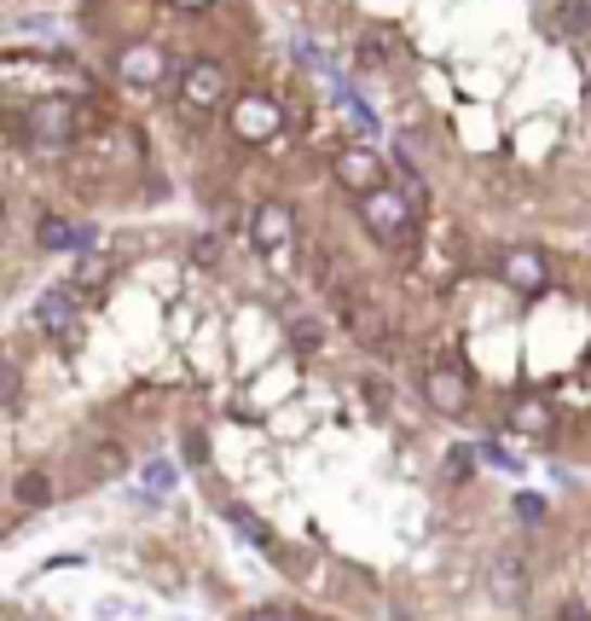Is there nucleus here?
Here are the masks:
<instances>
[{"mask_svg":"<svg viewBox=\"0 0 591 621\" xmlns=\"http://www.w3.org/2000/svg\"><path fill=\"white\" fill-rule=\"evenodd\" d=\"M185 459H192V465H204V459H209V442H204L197 430H185Z\"/></svg>","mask_w":591,"mask_h":621,"instance_id":"obj_28","label":"nucleus"},{"mask_svg":"<svg viewBox=\"0 0 591 621\" xmlns=\"http://www.w3.org/2000/svg\"><path fill=\"white\" fill-rule=\"evenodd\" d=\"M12 401H18V372H12L7 348H0V407H12Z\"/></svg>","mask_w":591,"mask_h":621,"instance_id":"obj_24","label":"nucleus"},{"mask_svg":"<svg viewBox=\"0 0 591 621\" xmlns=\"http://www.w3.org/2000/svg\"><path fill=\"white\" fill-rule=\"evenodd\" d=\"M18 621H36V616H18Z\"/></svg>","mask_w":591,"mask_h":621,"instance_id":"obj_33","label":"nucleus"},{"mask_svg":"<svg viewBox=\"0 0 591 621\" xmlns=\"http://www.w3.org/2000/svg\"><path fill=\"white\" fill-rule=\"evenodd\" d=\"M481 459L499 465V471H511V477H522V459H516L511 447H499V442H481Z\"/></svg>","mask_w":591,"mask_h":621,"instance_id":"obj_22","label":"nucleus"},{"mask_svg":"<svg viewBox=\"0 0 591 621\" xmlns=\"http://www.w3.org/2000/svg\"><path fill=\"white\" fill-rule=\"evenodd\" d=\"M499 284L504 291H516V296H539V291H551V262H545V250L539 244H511V250H499Z\"/></svg>","mask_w":591,"mask_h":621,"instance_id":"obj_6","label":"nucleus"},{"mask_svg":"<svg viewBox=\"0 0 591 621\" xmlns=\"http://www.w3.org/2000/svg\"><path fill=\"white\" fill-rule=\"evenodd\" d=\"M0 541H7V523H0Z\"/></svg>","mask_w":591,"mask_h":621,"instance_id":"obj_32","label":"nucleus"},{"mask_svg":"<svg viewBox=\"0 0 591 621\" xmlns=\"http://www.w3.org/2000/svg\"><path fill=\"white\" fill-rule=\"evenodd\" d=\"M319 343H325V326H319V320H296L291 326V348H296V355H319Z\"/></svg>","mask_w":591,"mask_h":621,"instance_id":"obj_20","label":"nucleus"},{"mask_svg":"<svg viewBox=\"0 0 591 621\" xmlns=\"http://www.w3.org/2000/svg\"><path fill=\"white\" fill-rule=\"evenodd\" d=\"M12 499H18L24 511H41V506H53V477H47V471H24L18 482H12Z\"/></svg>","mask_w":591,"mask_h":621,"instance_id":"obj_19","label":"nucleus"},{"mask_svg":"<svg viewBox=\"0 0 591 621\" xmlns=\"http://www.w3.org/2000/svg\"><path fill=\"white\" fill-rule=\"evenodd\" d=\"M192 262L215 267V262H221V239H215V232H204V239H192Z\"/></svg>","mask_w":591,"mask_h":621,"instance_id":"obj_26","label":"nucleus"},{"mask_svg":"<svg viewBox=\"0 0 591 621\" xmlns=\"http://www.w3.org/2000/svg\"><path fill=\"white\" fill-rule=\"evenodd\" d=\"M215 506H221V517H227V523L244 534L249 546H273V529H267V523H261V517L249 511V506H239V499H221V494H215Z\"/></svg>","mask_w":591,"mask_h":621,"instance_id":"obj_15","label":"nucleus"},{"mask_svg":"<svg viewBox=\"0 0 591 621\" xmlns=\"http://www.w3.org/2000/svg\"><path fill=\"white\" fill-rule=\"evenodd\" d=\"M395 53H400V36H395V29L365 24L360 36H354V64H360V71H388V64H395Z\"/></svg>","mask_w":591,"mask_h":621,"instance_id":"obj_13","label":"nucleus"},{"mask_svg":"<svg viewBox=\"0 0 591 621\" xmlns=\"http://www.w3.org/2000/svg\"><path fill=\"white\" fill-rule=\"evenodd\" d=\"M470 465H476V453H470V447H452L447 453V477L452 482H470Z\"/></svg>","mask_w":591,"mask_h":621,"instance_id":"obj_25","label":"nucleus"},{"mask_svg":"<svg viewBox=\"0 0 591 621\" xmlns=\"http://www.w3.org/2000/svg\"><path fill=\"white\" fill-rule=\"evenodd\" d=\"M348 331H354L360 343H371V348L388 343V320H383L377 308H371V302H348Z\"/></svg>","mask_w":591,"mask_h":621,"instance_id":"obj_17","label":"nucleus"},{"mask_svg":"<svg viewBox=\"0 0 591 621\" xmlns=\"http://www.w3.org/2000/svg\"><path fill=\"white\" fill-rule=\"evenodd\" d=\"M511 430H516V435H545V430H551V407H545V395H516V407H511Z\"/></svg>","mask_w":591,"mask_h":621,"instance_id":"obj_16","label":"nucleus"},{"mask_svg":"<svg viewBox=\"0 0 591 621\" xmlns=\"http://www.w3.org/2000/svg\"><path fill=\"white\" fill-rule=\"evenodd\" d=\"M331 175H336V187H343V192L365 198V192L388 187V157H377L371 145H336L331 151Z\"/></svg>","mask_w":591,"mask_h":621,"instance_id":"obj_5","label":"nucleus"},{"mask_svg":"<svg viewBox=\"0 0 591 621\" xmlns=\"http://www.w3.org/2000/svg\"><path fill=\"white\" fill-rule=\"evenodd\" d=\"M0 221H7V192H0Z\"/></svg>","mask_w":591,"mask_h":621,"instance_id":"obj_31","label":"nucleus"},{"mask_svg":"<svg viewBox=\"0 0 591 621\" xmlns=\"http://www.w3.org/2000/svg\"><path fill=\"white\" fill-rule=\"evenodd\" d=\"M487 586H493V598H499V604L522 610V604H528V586H534L528 558H522V552H499L493 569H487Z\"/></svg>","mask_w":591,"mask_h":621,"instance_id":"obj_10","label":"nucleus"},{"mask_svg":"<svg viewBox=\"0 0 591 621\" xmlns=\"http://www.w3.org/2000/svg\"><path fill=\"white\" fill-rule=\"evenodd\" d=\"M99 244V227L93 221H70V215L59 210H41L36 215V250L47 256H64V250H93Z\"/></svg>","mask_w":591,"mask_h":621,"instance_id":"obj_8","label":"nucleus"},{"mask_svg":"<svg viewBox=\"0 0 591 621\" xmlns=\"http://www.w3.org/2000/svg\"><path fill=\"white\" fill-rule=\"evenodd\" d=\"M175 482H180V465H168V459H151V465H145V489H151V494H168Z\"/></svg>","mask_w":591,"mask_h":621,"instance_id":"obj_21","label":"nucleus"},{"mask_svg":"<svg viewBox=\"0 0 591 621\" xmlns=\"http://www.w3.org/2000/svg\"><path fill=\"white\" fill-rule=\"evenodd\" d=\"M249 621H301V616L291 610V604H261V610L249 616Z\"/></svg>","mask_w":591,"mask_h":621,"instance_id":"obj_27","label":"nucleus"},{"mask_svg":"<svg viewBox=\"0 0 591 621\" xmlns=\"http://www.w3.org/2000/svg\"><path fill=\"white\" fill-rule=\"evenodd\" d=\"M227 134H232L239 145H267V140L279 134V99H273V93H232Z\"/></svg>","mask_w":591,"mask_h":621,"instance_id":"obj_4","label":"nucleus"},{"mask_svg":"<svg viewBox=\"0 0 591 621\" xmlns=\"http://www.w3.org/2000/svg\"><path fill=\"white\" fill-rule=\"evenodd\" d=\"M111 279H116V256H111V250H99V244H93V250H76L70 284H76L81 296H99Z\"/></svg>","mask_w":591,"mask_h":621,"instance_id":"obj_12","label":"nucleus"},{"mask_svg":"<svg viewBox=\"0 0 591 621\" xmlns=\"http://www.w3.org/2000/svg\"><path fill=\"white\" fill-rule=\"evenodd\" d=\"M388 175L400 180V198H407L417 215L429 210V180H424V169L412 163V151H395V157H388Z\"/></svg>","mask_w":591,"mask_h":621,"instance_id":"obj_14","label":"nucleus"},{"mask_svg":"<svg viewBox=\"0 0 591 621\" xmlns=\"http://www.w3.org/2000/svg\"><path fill=\"white\" fill-rule=\"evenodd\" d=\"M249 244L261 250H284V244H296V210L284 204V198H261L256 210H249Z\"/></svg>","mask_w":591,"mask_h":621,"instance_id":"obj_9","label":"nucleus"},{"mask_svg":"<svg viewBox=\"0 0 591 621\" xmlns=\"http://www.w3.org/2000/svg\"><path fill=\"white\" fill-rule=\"evenodd\" d=\"M360 221H365L371 239L388 244V250H412V244H417V210L400 198V187L365 192V198H360Z\"/></svg>","mask_w":591,"mask_h":621,"instance_id":"obj_2","label":"nucleus"},{"mask_svg":"<svg viewBox=\"0 0 591 621\" xmlns=\"http://www.w3.org/2000/svg\"><path fill=\"white\" fill-rule=\"evenodd\" d=\"M175 71L180 64H168V53L157 41H128L123 53H116V76H123L128 88H168Z\"/></svg>","mask_w":591,"mask_h":621,"instance_id":"obj_7","label":"nucleus"},{"mask_svg":"<svg viewBox=\"0 0 591 621\" xmlns=\"http://www.w3.org/2000/svg\"><path fill=\"white\" fill-rule=\"evenodd\" d=\"M175 99L192 116H209V111H227L232 105V71L215 53H192L175 71Z\"/></svg>","mask_w":591,"mask_h":621,"instance_id":"obj_1","label":"nucleus"},{"mask_svg":"<svg viewBox=\"0 0 591 621\" xmlns=\"http://www.w3.org/2000/svg\"><path fill=\"white\" fill-rule=\"evenodd\" d=\"M168 7H175V12H192V18H197V12H209L215 0H168Z\"/></svg>","mask_w":591,"mask_h":621,"instance_id":"obj_29","label":"nucleus"},{"mask_svg":"<svg viewBox=\"0 0 591 621\" xmlns=\"http://www.w3.org/2000/svg\"><path fill=\"white\" fill-rule=\"evenodd\" d=\"M545 24L556 36H591V0H556V12Z\"/></svg>","mask_w":591,"mask_h":621,"instance_id":"obj_18","label":"nucleus"},{"mask_svg":"<svg viewBox=\"0 0 591 621\" xmlns=\"http://www.w3.org/2000/svg\"><path fill=\"white\" fill-rule=\"evenodd\" d=\"M545 494H516V517H522V523H545Z\"/></svg>","mask_w":591,"mask_h":621,"instance_id":"obj_23","label":"nucleus"},{"mask_svg":"<svg viewBox=\"0 0 591 621\" xmlns=\"http://www.w3.org/2000/svg\"><path fill=\"white\" fill-rule=\"evenodd\" d=\"M81 296L70 279L64 284H47V291L36 296V308H29V331H41V338H53L64 348H76L81 343Z\"/></svg>","mask_w":591,"mask_h":621,"instance_id":"obj_3","label":"nucleus"},{"mask_svg":"<svg viewBox=\"0 0 591 621\" xmlns=\"http://www.w3.org/2000/svg\"><path fill=\"white\" fill-rule=\"evenodd\" d=\"M424 401L435 413H447V418H464L470 413V378L452 372V366H435V372L424 378Z\"/></svg>","mask_w":591,"mask_h":621,"instance_id":"obj_11","label":"nucleus"},{"mask_svg":"<svg viewBox=\"0 0 591 621\" xmlns=\"http://www.w3.org/2000/svg\"><path fill=\"white\" fill-rule=\"evenodd\" d=\"M563 621H591L586 610H563Z\"/></svg>","mask_w":591,"mask_h":621,"instance_id":"obj_30","label":"nucleus"}]
</instances>
